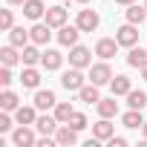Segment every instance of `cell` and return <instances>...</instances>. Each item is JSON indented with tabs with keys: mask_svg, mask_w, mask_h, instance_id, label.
<instances>
[{
	"mask_svg": "<svg viewBox=\"0 0 147 147\" xmlns=\"http://www.w3.org/2000/svg\"><path fill=\"white\" fill-rule=\"evenodd\" d=\"M40 58H43V52H40V49H38V43H32V46H29V43H26V46H23V49H20V61H23V63H26V66H35V63H38V61H40Z\"/></svg>",
	"mask_w": 147,
	"mask_h": 147,
	"instance_id": "cell-18",
	"label": "cell"
},
{
	"mask_svg": "<svg viewBox=\"0 0 147 147\" xmlns=\"http://www.w3.org/2000/svg\"><path fill=\"white\" fill-rule=\"evenodd\" d=\"M98 23H101V18H98V12H95V9H81V12H78V18H75V26H78L81 32H95V29H98Z\"/></svg>",
	"mask_w": 147,
	"mask_h": 147,
	"instance_id": "cell-1",
	"label": "cell"
},
{
	"mask_svg": "<svg viewBox=\"0 0 147 147\" xmlns=\"http://www.w3.org/2000/svg\"><path fill=\"white\" fill-rule=\"evenodd\" d=\"M144 6H147V0H144Z\"/></svg>",
	"mask_w": 147,
	"mask_h": 147,
	"instance_id": "cell-41",
	"label": "cell"
},
{
	"mask_svg": "<svg viewBox=\"0 0 147 147\" xmlns=\"http://www.w3.org/2000/svg\"><path fill=\"white\" fill-rule=\"evenodd\" d=\"M115 40L121 43V46H136L138 43V29H136V23H124V26H118L115 29Z\"/></svg>",
	"mask_w": 147,
	"mask_h": 147,
	"instance_id": "cell-6",
	"label": "cell"
},
{
	"mask_svg": "<svg viewBox=\"0 0 147 147\" xmlns=\"http://www.w3.org/2000/svg\"><path fill=\"white\" fill-rule=\"evenodd\" d=\"M110 147H127V138L124 136H113L110 138Z\"/></svg>",
	"mask_w": 147,
	"mask_h": 147,
	"instance_id": "cell-35",
	"label": "cell"
},
{
	"mask_svg": "<svg viewBox=\"0 0 147 147\" xmlns=\"http://www.w3.org/2000/svg\"><path fill=\"white\" fill-rule=\"evenodd\" d=\"M66 18H69V12H66L63 6H49V9H46V15H43V20H46L52 29L66 26Z\"/></svg>",
	"mask_w": 147,
	"mask_h": 147,
	"instance_id": "cell-7",
	"label": "cell"
},
{
	"mask_svg": "<svg viewBox=\"0 0 147 147\" xmlns=\"http://www.w3.org/2000/svg\"><path fill=\"white\" fill-rule=\"evenodd\" d=\"M6 3H9V6H23L26 0H6Z\"/></svg>",
	"mask_w": 147,
	"mask_h": 147,
	"instance_id": "cell-36",
	"label": "cell"
},
{
	"mask_svg": "<svg viewBox=\"0 0 147 147\" xmlns=\"http://www.w3.org/2000/svg\"><path fill=\"white\" fill-rule=\"evenodd\" d=\"M78 101H84V104H98V101H101L98 84H84V87L78 90Z\"/></svg>",
	"mask_w": 147,
	"mask_h": 147,
	"instance_id": "cell-17",
	"label": "cell"
},
{
	"mask_svg": "<svg viewBox=\"0 0 147 147\" xmlns=\"http://www.w3.org/2000/svg\"><path fill=\"white\" fill-rule=\"evenodd\" d=\"M20 84L29 87V90H35V87L40 84V72H38L35 66H26V69H23V75H20Z\"/></svg>",
	"mask_w": 147,
	"mask_h": 147,
	"instance_id": "cell-27",
	"label": "cell"
},
{
	"mask_svg": "<svg viewBox=\"0 0 147 147\" xmlns=\"http://www.w3.org/2000/svg\"><path fill=\"white\" fill-rule=\"evenodd\" d=\"M15 81V75H12V66H6L3 63V69H0V84H3V87H9Z\"/></svg>",
	"mask_w": 147,
	"mask_h": 147,
	"instance_id": "cell-33",
	"label": "cell"
},
{
	"mask_svg": "<svg viewBox=\"0 0 147 147\" xmlns=\"http://www.w3.org/2000/svg\"><path fill=\"white\" fill-rule=\"evenodd\" d=\"M69 66H78V69H84V66H92V52L87 49V46H69Z\"/></svg>",
	"mask_w": 147,
	"mask_h": 147,
	"instance_id": "cell-4",
	"label": "cell"
},
{
	"mask_svg": "<svg viewBox=\"0 0 147 147\" xmlns=\"http://www.w3.org/2000/svg\"><path fill=\"white\" fill-rule=\"evenodd\" d=\"M12 26H15V15H12V9H3V15H0V29L9 32Z\"/></svg>",
	"mask_w": 147,
	"mask_h": 147,
	"instance_id": "cell-32",
	"label": "cell"
},
{
	"mask_svg": "<svg viewBox=\"0 0 147 147\" xmlns=\"http://www.w3.org/2000/svg\"><path fill=\"white\" fill-rule=\"evenodd\" d=\"M127 63L141 69V66L147 63V49H141V46H130V52H127Z\"/></svg>",
	"mask_w": 147,
	"mask_h": 147,
	"instance_id": "cell-25",
	"label": "cell"
},
{
	"mask_svg": "<svg viewBox=\"0 0 147 147\" xmlns=\"http://www.w3.org/2000/svg\"><path fill=\"white\" fill-rule=\"evenodd\" d=\"M110 81H113V69H110V63H107V61H101V63H92V66H90V84L104 87V84H110Z\"/></svg>",
	"mask_w": 147,
	"mask_h": 147,
	"instance_id": "cell-3",
	"label": "cell"
},
{
	"mask_svg": "<svg viewBox=\"0 0 147 147\" xmlns=\"http://www.w3.org/2000/svg\"><path fill=\"white\" fill-rule=\"evenodd\" d=\"M20 107V101H18V95L6 87L3 90V95H0V110H6V113H12V110H18Z\"/></svg>",
	"mask_w": 147,
	"mask_h": 147,
	"instance_id": "cell-28",
	"label": "cell"
},
{
	"mask_svg": "<svg viewBox=\"0 0 147 147\" xmlns=\"http://www.w3.org/2000/svg\"><path fill=\"white\" fill-rule=\"evenodd\" d=\"M95 107H98V115H101V118H113V115H118V101H115V95H113V98H101Z\"/></svg>",
	"mask_w": 147,
	"mask_h": 147,
	"instance_id": "cell-21",
	"label": "cell"
},
{
	"mask_svg": "<svg viewBox=\"0 0 147 147\" xmlns=\"http://www.w3.org/2000/svg\"><path fill=\"white\" fill-rule=\"evenodd\" d=\"M84 72L78 69V66H72V69H66L63 75H61V84H63V90H69V92H78L81 87H84Z\"/></svg>",
	"mask_w": 147,
	"mask_h": 147,
	"instance_id": "cell-5",
	"label": "cell"
},
{
	"mask_svg": "<svg viewBox=\"0 0 147 147\" xmlns=\"http://www.w3.org/2000/svg\"><path fill=\"white\" fill-rule=\"evenodd\" d=\"M141 133H144V138H147V121H144V124H141Z\"/></svg>",
	"mask_w": 147,
	"mask_h": 147,
	"instance_id": "cell-39",
	"label": "cell"
},
{
	"mask_svg": "<svg viewBox=\"0 0 147 147\" xmlns=\"http://www.w3.org/2000/svg\"><path fill=\"white\" fill-rule=\"evenodd\" d=\"M55 104H58V98H55L52 90H38L35 92V107L38 110H55Z\"/></svg>",
	"mask_w": 147,
	"mask_h": 147,
	"instance_id": "cell-14",
	"label": "cell"
},
{
	"mask_svg": "<svg viewBox=\"0 0 147 147\" xmlns=\"http://www.w3.org/2000/svg\"><path fill=\"white\" fill-rule=\"evenodd\" d=\"M118 40L115 38H101L98 43H95V55L101 58V61H110V58H115V52H118Z\"/></svg>",
	"mask_w": 147,
	"mask_h": 147,
	"instance_id": "cell-8",
	"label": "cell"
},
{
	"mask_svg": "<svg viewBox=\"0 0 147 147\" xmlns=\"http://www.w3.org/2000/svg\"><path fill=\"white\" fill-rule=\"evenodd\" d=\"M0 61H3L6 66H15V63L20 61V52H18V46H15V43H6L3 49H0Z\"/></svg>",
	"mask_w": 147,
	"mask_h": 147,
	"instance_id": "cell-26",
	"label": "cell"
},
{
	"mask_svg": "<svg viewBox=\"0 0 147 147\" xmlns=\"http://www.w3.org/2000/svg\"><path fill=\"white\" fill-rule=\"evenodd\" d=\"M115 3H121V6H130V3H136V0H115Z\"/></svg>",
	"mask_w": 147,
	"mask_h": 147,
	"instance_id": "cell-37",
	"label": "cell"
},
{
	"mask_svg": "<svg viewBox=\"0 0 147 147\" xmlns=\"http://www.w3.org/2000/svg\"><path fill=\"white\" fill-rule=\"evenodd\" d=\"M38 107H18L15 110V121L18 124H35L38 121V113H35Z\"/></svg>",
	"mask_w": 147,
	"mask_h": 147,
	"instance_id": "cell-23",
	"label": "cell"
},
{
	"mask_svg": "<svg viewBox=\"0 0 147 147\" xmlns=\"http://www.w3.org/2000/svg\"><path fill=\"white\" fill-rule=\"evenodd\" d=\"M29 35H32V43H38V46H43V43H49V38H52V26L43 20V23H35L32 29H29Z\"/></svg>",
	"mask_w": 147,
	"mask_h": 147,
	"instance_id": "cell-11",
	"label": "cell"
},
{
	"mask_svg": "<svg viewBox=\"0 0 147 147\" xmlns=\"http://www.w3.org/2000/svg\"><path fill=\"white\" fill-rule=\"evenodd\" d=\"M40 63H43V69H61V63H63V55L58 52V49H46L43 52V58H40Z\"/></svg>",
	"mask_w": 147,
	"mask_h": 147,
	"instance_id": "cell-19",
	"label": "cell"
},
{
	"mask_svg": "<svg viewBox=\"0 0 147 147\" xmlns=\"http://www.w3.org/2000/svg\"><path fill=\"white\" fill-rule=\"evenodd\" d=\"M110 90H113V95L118 98V95H127V92L133 90V84H130V78H127V75H113Z\"/></svg>",
	"mask_w": 147,
	"mask_h": 147,
	"instance_id": "cell-20",
	"label": "cell"
},
{
	"mask_svg": "<svg viewBox=\"0 0 147 147\" xmlns=\"http://www.w3.org/2000/svg\"><path fill=\"white\" fill-rule=\"evenodd\" d=\"M127 104H130L133 110H141V107L147 104V92H144V90H130V92H127Z\"/></svg>",
	"mask_w": 147,
	"mask_h": 147,
	"instance_id": "cell-29",
	"label": "cell"
},
{
	"mask_svg": "<svg viewBox=\"0 0 147 147\" xmlns=\"http://www.w3.org/2000/svg\"><path fill=\"white\" fill-rule=\"evenodd\" d=\"M23 15H26L29 20H40V18L46 15L43 0H26V3H23Z\"/></svg>",
	"mask_w": 147,
	"mask_h": 147,
	"instance_id": "cell-15",
	"label": "cell"
},
{
	"mask_svg": "<svg viewBox=\"0 0 147 147\" xmlns=\"http://www.w3.org/2000/svg\"><path fill=\"white\" fill-rule=\"evenodd\" d=\"M72 113H75L72 104H66V101H58V104H55V118H58L61 124H66V121L72 118Z\"/></svg>",
	"mask_w": 147,
	"mask_h": 147,
	"instance_id": "cell-30",
	"label": "cell"
},
{
	"mask_svg": "<svg viewBox=\"0 0 147 147\" xmlns=\"http://www.w3.org/2000/svg\"><path fill=\"white\" fill-rule=\"evenodd\" d=\"M78 35H81L78 26H61L58 29V43L61 46H75L78 43Z\"/></svg>",
	"mask_w": 147,
	"mask_h": 147,
	"instance_id": "cell-13",
	"label": "cell"
},
{
	"mask_svg": "<svg viewBox=\"0 0 147 147\" xmlns=\"http://www.w3.org/2000/svg\"><path fill=\"white\" fill-rule=\"evenodd\" d=\"M55 141L61 147H72V144H78V130L75 127H69V124H61L58 133H55Z\"/></svg>",
	"mask_w": 147,
	"mask_h": 147,
	"instance_id": "cell-9",
	"label": "cell"
},
{
	"mask_svg": "<svg viewBox=\"0 0 147 147\" xmlns=\"http://www.w3.org/2000/svg\"><path fill=\"white\" fill-rule=\"evenodd\" d=\"M92 136H95L98 141H110V138L115 136V127L110 124V118H101V121L92 124Z\"/></svg>",
	"mask_w": 147,
	"mask_h": 147,
	"instance_id": "cell-12",
	"label": "cell"
},
{
	"mask_svg": "<svg viewBox=\"0 0 147 147\" xmlns=\"http://www.w3.org/2000/svg\"><path fill=\"white\" fill-rule=\"evenodd\" d=\"M141 78H144V81H147V63H144V66H141Z\"/></svg>",
	"mask_w": 147,
	"mask_h": 147,
	"instance_id": "cell-38",
	"label": "cell"
},
{
	"mask_svg": "<svg viewBox=\"0 0 147 147\" xmlns=\"http://www.w3.org/2000/svg\"><path fill=\"white\" fill-rule=\"evenodd\" d=\"M121 124H124V127H130V130H138V127L144 124V118H141V110H133V107H130V110L121 115Z\"/></svg>",
	"mask_w": 147,
	"mask_h": 147,
	"instance_id": "cell-24",
	"label": "cell"
},
{
	"mask_svg": "<svg viewBox=\"0 0 147 147\" xmlns=\"http://www.w3.org/2000/svg\"><path fill=\"white\" fill-rule=\"evenodd\" d=\"M66 124H69V127H75V130L81 133V130H84V127H87L90 121H87V115H84V113H72V118H69Z\"/></svg>",
	"mask_w": 147,
	"mask_h": 147,
	"instance_id": "cell-31",
	"label": "cell"
},
{
	"mask_svg": "<svg viewBox=\"0 0 147 147\" xmlns=\"http://www.w3.org/2000/svg\"><path fill=\"white\" fill-rule=\"evenodd\" d=\"M12 144H15V147H35V144H38V138H35L32 124H20V127L12 133Z\"/></svg>",
	"mask_w": 147,
	"mask_h": 147,
	"instance_id": "cell-2",
	"label": "cell"
},
{
	"mask_svg": "<svg viewBox=\"0 0 147 147\" xmlns=\"http://www.w3.org/2000/svg\"><path fill=\"white\" fill-rule=\"evenodd\" d=\"M144 18H147V6H144V3H141V6H138V3H130V6H127V23L141 26Z\"/></svg>",
	"mask_w": 147,
	"mask_h": 147,
	"instance_id": "cell-22",
	"label": "cell"
},
{
	"mask_svg": "<svg viewBox=\"0 0 147 147\" xmlns=\"http://www.w3.org/2000/svg\"><path fill=\"white\" fill-rule=\"evenodd\" d=\"M29 40H32L29 29H23V26H12V29H9V43H15L18 49H23Z\"/></svg>",
	"mask_w": 147,
	"mask_h": 147,
	"instance_id": "cell-16",
	"label": "cell"
},
{
	"mask_svg": "<svg viewBox=\"0 0 147 147\" xmlns=\"http://www.w3.org/2000/svg\"><path fill=\"white\" fill-rule=\"evenodd\" d=\"M78 3H90V0H78Z\"/></svg>",
	"mask_w": 147,
	"mask_h": 147,
	"instance_id": "cell-40",
	"label": "cell"
},
{
	"mask_svg": "<svg viewBox=\"0 0 147 147\" xmlns=\"http://www.w3.org/2000/svg\"><path fill=\"white\" fill-rule=\"evenodd\" d=\"M58 127H61V121H58L55 115H38V121H35V130H38L40 136H55Z\"/></svg>",
	"mask_w": 147,
	"mask_h": 147,
	"instance_id": "cell-10",
	"label": "cell"
},
{
	"mask_svg": "<svg viewBox=\"0 0 147 147\" xmlns=\"http://www.w3.org/2000/svg\"><path fill=\"white\" fill-rule=\"evenodd\" d=\"M9 130H12V118H9L6 110H3V113H0V133H9Z\"/></svg>",
	"mask_w": 147,
	"mask_h": 147,
	"instance_id": "cell-34",
	"label": "cell"
}]
</instances>
